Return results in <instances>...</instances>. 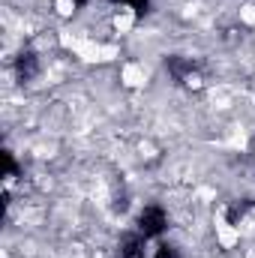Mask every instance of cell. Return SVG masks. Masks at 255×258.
Returning a JSON list of instances; mask_svg holds the SVG:
<instances>
[{
	"label": "cell",
	"instance_id": "6da1fadb",
	"mask_svg": "<svg viewBox=\"0 0 255 258\" xmlns=\"http://www.w3.org/2000/svg\"><path fill=\"white\" fill-rule=\"evenodd\" d=\"M165 225H168V219H165L162 207H144L138 216V231L144 237H159L165 231Z\"/></svg>",
	"mask_w": 255,
	"mask_h": 258
},
{
	"label": "cell",
	"instance_id": "7a4b0ae2",
	"mask_svg": "<svg viewBox=\"0 0 255 258\" xmlns=\"http://www.w3.org/2000/svg\"><path fill=\"white\" fill-rule=\"evenodd\" d=\"M144 234H138V237H126L123 240V249H120V255L123 258H141V246H144Z\"/></svg>",
	"mask_w": 255,
	"mask_h": 258
},
{
	"label": "cell",
	"instance_id": "3957f363",
	"mask_svg": "<svg viewBox=\"0 0 255 258\" xmlns=\"http://www.w3.org/2000/svg\"><path fill=\"white\" fill-rule=\"evenodd\" d=\"M33 72H36V57L33 54H21L18 57V75L21 78H30Z\"/></svg>",
	"mask_w": 255,
	"mask_h": 258
},
{
	"label": "cell",
	"instance_id": "277c9868",
	"mask_svg": "<svg viewBox=\"0 0 255 258\" xmlns=\"http://www.w3.org/2000/svg\"><path fill=\"white\" fill-rule=\"evenodd\" d=\"M120 3H129L135 12H147V0H120Z\"/></svg>",
	"mask_w": 255,
	"mask_h": 258
},
{
	"label": "cell",
	"instance_id": "5b68a950",
	"mask_svg": "<svg viewBox=\"0 0 255 258\" xmlns=\"http://www.w3.org/2000/svg\"><path fill=\"white\" fill-rule=\"evenodd\" d=\"M156 258H177V252H174L171 246H159V249H156Z\"/></svg>",
	"mask_w": 255,
	"mask_h": 258
},
{
	"label": "cell",
	"instance_id": "8992f818",
	"mask_svg": "<svg viewBox=\"0 0 255 258\" xmlns=\"http://www.w3.org/2000/svg\"><path fill=\"white\" fill-rule=\"evenodd\" d=\"M3 162H6V177H12V174H15V162H12V156L3 153Z\"/></svg>",
	"mask_w": 255,
	"mask_h": 258
}]
</instances>
